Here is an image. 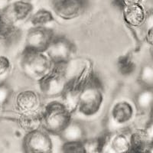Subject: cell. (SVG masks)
I'll return each mask as SVG.
<instances>
[{
  "instance_id": "1",
  "label": "cell",
  "mask_w": 153,
  "mask_h": 153,
  "mask_svg": "<svg viewBox=\"0 0 153 153\" xmlns=\"http://www.w3.org/2000/svg\"><path fill=\"white\" fill-rule=\"evenodd\" d=\"M71 113L63 102L52 101L42 113V127L49 133L59 136L71 121Z\"/></svg>"
},
{
  "instance_id": "2",
  "label": "cell",
  "mask_w": 153,
  "mask_h": 153,
  "mask_svg": "<svg viewBox=\"0 0 153 153\" xmlns=\"http://www.w3.org/2000/svg\"><path fill=\"white\" fill-rule=\"evenodd\" d=\"M103 95L98 80L93 75L87 76L79 97L77 109L85 117L97 113L103 103Z\"/></svg>"
},
{
  "instance_id": "3",
  "label": "cell",
  "mask_w": 153,
  "mask_h": 153,
  "mask_svg": "<svg viewBox=\"0 0 153 153\" xmlns=\"http://www.w3.org/2000/svg\"><path fill=\"white\" fill-rule=\"evenodd\" d=\"M54 64L45 52L25 48L22 57V67L27 76L38 81L47 75Z\"/></svg>"
},
{
  "instance_id": "4",
  "label": "cell",
  "mask_w": 153,
  "mask_h": 153,
  "mask_svg": "<svg viewBox=\"0 0 153 153\" xmlns=\"http://www.w3.org/2000/svg\"><path fill=\"white\" fill-rule=\"evenodd\" d=\"M67 64L54 65L47 75L38 81L40 90L46 97L62 96L69 80L67 78Z\"/></svg>"
},
{
  "instance_id": "5",
  "label": "cell",
  "mask_w": 153,
  "mask_h": 153,
  "mask_svg": "<svg viewBox=\"0 0 153 153\" xmlns=\"http://www.w3.org/2000/svg\"><path fill=\"white\" fill-rule=\"evenodd\" d=\"M23 148L26 152H50L52 150L53 145L49 132L40 128L28 132L24 138Z\"/></svg>"
},
{
  "instance_id": "6",
  "label": "cell",
  "mask_w": 153,
  "mask_h": 153,
  "mask_svg": "<svg viewBox=\"0 0 153 153\" xmlns=\"http://www.w3.org/2000/svg\"><path fill=\"white\" fill-rule=\"evenodd\" d=\"M54 38V33L50 28L45 26H34L27 35L25 48L45 52Z\"/></svg>"
},
{
  "instance_id": "7",
  "label": "cell",
  "mask_w": 153,
  "mask_h": 153,
  "mask_svg": "<svg viewBox=\"0 0 153 153\" xmlns=\"http://www.w3.org/2000/svg\"><path fill=\"white\" fill-rule=\"evenodd\" d=\"M73 51V45L67 38L58 37L53 39L45 53L54 65H57L68 64Z\"/></svg>"
},
{
  "instance_id": "8",
  "label": "cell",
  "mask_w": 153,
  "mask_h": 153,
  "mask_svg": "<svg viewBox=\"0 0 153 153\" xmlns=\"http://www.w3.org/2000/svg\"><path fill=\"white\" fill-rule=\"evenodd\" d=\"M52 5L54 12L59 17L72 19L83 12L85 0H53Z\"/></svg>"
},
{
  "instance_id": "9",
  "label": "cell",
  "mask_w": 153,
  "mask_h": 153,
  "mask_svg": "<svg viewBox=\"0 0 153 153\" xmlns=\"http://www.w3.org/2000/svg\"><path fill=\"white\" fill-rule=\"evenodd\" d=\"M16 105L21 113L39 112L41 106L40 96L37 92L31 90L22 91L16 97Z\"/></svg>"
},
{
  "instance_id": "10",
  "label": "cell",
  "mask_w": 153,
  "mask_h": 153,
  "mask_svg": "<svg viewBox=\"0 0 153 153\" xmlns=\"http://www.w3.org/2000/svg\"><path fill=\"white\" fill-rule=\"evenodd\" d=\"M33 10V7L30 2L18 0L14 3L9 5L6 9L2 12L12 22L21 21L26 19Z\"/></svg>"
},
{
  "instance_id": "11",
  "label": "cell",
  "mask_w": 153,
  "mask_h": 153,
  "mask_svg": "<svg viewBox=\"0 0 153 153\" xmlns=\"http://www.w3.org/2000/svg\"><path fill=\"white\" fill-rule=\"evenodd\" d=\"M134 110L131 103L127 101H120L113 106L111 117L113 122L117 125H125L132 120Z\"/></svg>"
},
{
  "instance_id": "12",
  "label": "cell",
  "mask_w": 153,
  "mask_h": 153,
  "mask_svg": "<svg viewBox=\"0 0 153 153\" xmlns=\"http://www.w3.org/2000/svg\"><path fill=\"white\" fill-rule=\"evenodd\" d=\"M123 18L131 27L137 28L144 25L146 14L141 5H133L123 7Z\"/></svg>"
},
{
  "instance_id": "13",
  "label": "cell",
  "mask_w": 153,
  "mask_h": 153,
  "mask_svg": "<svg viewBox=\"0 0 153 153\" xmlns=\"http://www.w3.org/2000/svg\"><path fill=\"white\" fill-rule=\"evenodd\" d=\"M59 136L64 142H83L85 139L86 131L80 123L71 120Z\"/></svg>"
},
{
  "instance_id": "14",
  "label": "cell",
  "mask_w": 153,
  "mask_h": 153,
  "mask_svg": "<svg viewBox=\"0 0 153 153\" xmlns=\"http://www.w3.org/2000/svg\"><path fill=\"white\" fill-rule=\"evenodd\" d=\"M131 149L136 152L149 151L152 141L144 129H136L129 136Z\"/></svg>"
},
{
  "instance_id": "15",
  "label": "cell",
  "mask_w": 153,
  "mask_h": 153,
  "mask_svg": "<svg viewBox=\"0 0 153 153\" xmlns=\"http://www.w3.org/2000/svg\"><path fill=\"white\" fill-rule=\"evenodd\" d=\"M106 146L114 152H126L131 150L130 139L124 133H117L112 136L102 147Z\"/></svg>"
},
{
  "instance_id": "16",
  "label": "cell",
  "mask_w": 153,
  "mask_h": 153,
  "mask_svg": "<svg viewBox=\"0 0 153 153\" xmlns=\"http://www.w3.org/2000/svg\"><path fill=\"white\" fill-rule=\"evenodd\" d=\"M19 124L25 130L31 132L42 126V116L39 112L21 113Z\"/></svg>"
},
{
  "instance_id": "17",
  "label": "cell",
  "mask_w": 153,
  "mask_h": 153,
  "mask_svg": "<svg viewBox=\"0 0 153 153\" xmlns=\"http://www.w3.org/2000/svg\"><path fill=\"white\" fill-rule=\"evenodd\" d=\"M135 104L140 111H147L153 106V89L144 88L139 91L135 98Z\"/></svg>"
},
{
  "instance_id": "18",
  "label": "cell",
  "mask_w": 153,
  "mask_h": 153,
  "mask_svg": "<svg viewBox=\"0 0 153 153\" xmlns=\"http://www.w3.org/2000/svg\"><path fill=\"white\" fill-rule=\"evenodd\" d=\"M14 24L2 12H0V39L6 40L13 36L16 31Z\"/></svg>"
},
{
  "instance_id": "19",
  "label": "cell",
  "mask_w": 153,
  "mask_h": 153,
  "mask_svg": "<svg viewBox=\"0 0 153 153\" xmlns=\"http://www.w3.org/2000/svg\"><path fill=\"white\" fill-rule=\"evenodd\" d=\"M139 80L144 88L153 89V63H147L142 67Z\"/></svg>"
},
{
  "instance_id": "20",
  "label": "cell",
  "mask_w": 153,
  "mask_h": 153,
  "mask_svg": "<svg viewBox=\"0 0 153 153\" xmlns=\"http://www.w3.org/2000/svg\"><path fill=\"white\" fill-rule=\"evenodd\" d=\"M53 20V15L49 11L45 9L36 12L31 18V22L34 26H45Z\"/></svg>"
},
{
  "instance_id": "21",
  "label": "cell",
  "mask_w": 153,
  "mask_h": 153,
  "mask_svg": "<svg viewBox=\"0 0 153 153\" xmlns=\"http://www.w3.org/2000/svg\"><path fill=\"white\" fill-rule=\"evenodd\" d=\"M61 150L64 152H86L85 142H64Z\"/></svg>"
},
{
  "instance_id": "22",
  "label": "cell",
  "mask_w": 153,
  "mask_h": 153,
  "mask_svg": "<svg viewBox=\"0 0 153 153\" xmlns=\"http://www.w3.org/2000/svg\"><path fill=\"white\" fill-rule=\"evenodd\" d=\"M10 61L7 57L0 56V80L6 76L10 70Z\"/></svg>"
},
{
  "instance_id": "23",
  "label": "cell",
  "mask_w": 153,
  "mask_h": 153,
  "mask_svg": "<svg viewBox=\"0 0 153 153\" xmlns=\"http://www.w3.org/2000/svg\"><path fill=\"white\" fill-rule=\"evenodd\" d=\"M9 91L8 89L4 86L0 85V103H4L8 97Z\"/></svg>"
},
{
  "instance_id": "24",
  "label": "cell",
  "mask_w": 153,
  "mask_h": 153,
  "mask_svg": "<svg viewBox=\"0 0 153 153\" xmlns=\"http://www.w3.org/2000/svg\"><path fill=\"white\" fill-rule=\"evenodd\" d=\"M123 7L133 5H141L143 0H119Z\"/></svg>"
},
{
  "instance_id": "25",
  "label": "cell",
  "mask_w": 153,
  "mask_h": 153,
  "mask_svg": "<svg viewBox=\"0 0 153 153\" xmlns=\"http://www.w3.org/2000/svg\"><path fill=\"white\" fill-rule=\"evenodd\" d=\"M144 25H146L147 29L153 26V11H152L151 12H149V13L146 16V21H145Z\"/></svg>"
},
{
  "instance_id": "26",
  "label": "cell",
  "mask_w": 153,
  "mask_h": 153,
  "mask_svg": "<svg viewBox=\"0 0 153 153\" xmlns=\"http://www.w3.org/2000/svg\"><path fill=\"white\" fill-rule=\"evenodd\" d=\"M145 130H146V133L149 137V139L153 142V121L150 120L146 128H145Z\"/></svg>"
},
{
  "instance_id": "27",
  "label": "cell",
  "mask_w": 153,
  "mask_h": 153,
  "mask_svg": "<svg viewBox=\"0 0 153 153\" xmlns=\"http://www.w3.org/2000/svg\"><path fill=\"white\" fill-rule=\"evenodd\" d=\"M146 38L147 42L153 46V26L147 29Z\"/></svg>"
},
{
  "instance_id": "28",
  "label": "cell",
  "mask_w": 153,
  "mask_h": 153,
  "mask_svg": "<svg viewBox=\"0 0 153 153\" xmlns=\"http://www.w3.org/2000/svg\"><path fill=\"white\" fill-rule=\"evenodd\" d=\"M9 5V0H0V12H3Z\"/></svg>"
},
{
  "instance_id": "29",
  "label": "cell",
  "mask_w": 153,
  "mask_h": 153,
  "mask_svg": "<svg viewBox=\"0 0 153 153\" xmlns=\"http://www.w3.org/2000/svg\"><path fill=\"white\" fill-rule=\"evenodd\" d=\"M150 120L153 121V106L151 109V113H150Z\"/></svg>"
},
{
  "instance_id": "30",
  "label": "cell",
  "mask_w": 153,
  "mask_h": 153,
  "mask_svg": "<svg viewBox=\"0 0 153 153\" xmlns=\"http://www.w3.org/2000/svg\"><path fill=\"white\" fill-rule=\"evenodd\" d=\"M148 152H153V142L152 143V144H151V146H150Z\"/></svg>"
},
{
  "instance_id": "31",
  "label": "cell",
  "mask_w": 153,
  "mask_h": 153,
  "mask_svg": "<svg viewBox=\"0 0 153 153\" xmlns=\"http://www.w3.org/2000/svg\"><path fill=\"white\" fill-rule=\"evenodd\" d=\"M21 1H24V2H31V1H32V0H21Z\"/></svg>"
}]
</instances>
